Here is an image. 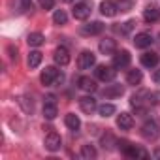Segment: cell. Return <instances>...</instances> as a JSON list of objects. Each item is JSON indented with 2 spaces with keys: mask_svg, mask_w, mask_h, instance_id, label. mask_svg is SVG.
<instances>
[{
  "mask_svg": "<svg viewBox=\"0 0 160 160\" xmlns=\"http://www.w3.org/2000/svg\"><path fill=\"white\" fill-rule=\"evenodd\" d=\"M115 75H117V70H115V66H106V64H100L98 68H96V77L100 79V81H113L115 79Z\"/></svg>",
  "mask_w": 160,
  "mask_h": 160,
  "instance_id": "obj_1",
  "label": "cell"
},
{
  "mask_svg": "<svg viewBox=\"0 0 160 160\" xmlns=\"http://www.w3.org/2000/svg\"><path fill=\"white\" fill-rule=\"evenodd\" d=\"M42 83L45 85V87H49V85H53L55 81H58V79H62L60 75H58V70L57 68H53V66H47L43 72H42Z\"/></svg>",
  "mask_w": 160,
  "mask_h": 160,
  "instance_id": "obj_2",
  "label": "cell"
},
{
  "mask_svg": "<svg viewBox=\"0 0 160 160\" xmlns=\"http://www.w3.org/2000/svg\"><path fill=\"white\" fill-rule=\"evenodd\" d=\"M94 64H96V57H94L92 51H83L81 55H79V58H77V66L81 70H89Z\"/></svg>",
  "mask_w": 160,
  "mask_h": 160,
  "instance_id": "obj_3",
  "label": "cell"
},
{
  "mask_svg": "<svg viewBox=\"0 0 160 160\" xmlns=\"http://www.w3.org/2000/svg\"><path fill=\"white\" fill-rule=\"evenodd\" d=\"M141 134H143L145 139H156V138L160 136V128H158V124H156L154 121H147V122L141 126Z\"/></svg>",
  "mask_w": 160,
  "mask_h": 160,
  "instance_id": "obj_4",
  "label": "cell"
},
{
  "mask_svg": "<svg viewBox=\"0 0 160 160\" xmlns=\"http://www.w3.org/2000/svg\"><path fill=\"white\" fill-rule=\"evenodd\" d=\"M43 145H45V149H47V151L55 152V151H58V149H60V145H62V139H60V136H58V134L51 132V134H47V136H45V141H43Z\"/></svg>",
  "mask_w": 160,
  "mask_h": 160,
  "instance_id": "obj_5",
  "label": "cell"
},
{
  "mask_svg": "<svg viewBox=\"0 0 160 160\" xmlns=\"http://www.w3.org/2000/svg\"><path fill=\"white\" fill-rule=\"evenodd\" d=\"M89 15H91V6H89V2H79V4L73 6V17H75L77 21H85Z\"/></svg>",
  "mask_w": 160,
  "mask_h": 160,
  "instance_id": "obj_6",
  "label": "cell"
},
{
  "mask_svg": "<svg viewBox=\"0 0 160 160\" xmlns=\"http://www.w3.org/2000/svg\"><path fill=\"white\" fill-rule=\"evenodd\" d=\"M130 58H132L130 53L126 49H122V51H119V53L113 55V66L115 68H126L130 64Z\"/></svg>",
  "mask_w": 160,
  "mask_h": 160,
  "instance_id": "obj_7",
  "label": "cell"
},
{
  "mask_svg": "<svg viewBox=\"0 0 160 160\" xmlns=\"http://www.w3.org/2000/svg\"><path fill=\"white\" fill-rule=\"evenodd\" d=\"M57 115H58V108H57V104H55V98L49 96L47 102L43 104V117L49 119V121H53Z\"/></svg>",
  "mask_w": 160,
  "mask_h": 160,
  "instance_id": "obj_8",
  "label": "cell"
},
{
  "mask_svg": "<svg viewBox=\"0 0 160 160\" xmlns=\"http://www.w3.org/2000/svg\"><path fill=\"white\" fill-rule=\"evenodd\" d=\"M100 12L106 17H113V15H117L119 6H117V2H113V0H104V2L100 4Z\"/></svg>",
  "mask_w": 160,
  "mask_h": 160,
  "instance_id": "obj_9",
  "label": "cell"
},
{
  "mask_svg": "<svg viewBox=\"0 0 160 160\" xmlns=\"http://www.w3.org/2000/svg\"><path fill=\"white\" fill-rule=\"evenodd\" d=\"M102 30H104V25H102L100 21H92V23H89V25H83V27H81V32H83V34H87V36L100 34Z\"/></svg>",
  "mask_w": 160,
  "mask_h": 160,
  "instance_id": "obj_10",
  "label": "cell"
},
{
  "mask_svg": "<svg viewBox=\"0 0 160 160\" xmlns=\"http://www.w3.org/2000/svg\"><path fill=\"white\" fill-rule=\"evenodd\" d=\"M79 108H81V111L91 115L96 109V100L92 96H83V98H79Z\"/></svg>",
  "mask_w": 160,
  "mask_h": 160,
  "instance_id": "obj_11",
  "label": "cell"
},
{
  "mask_svg": "<svg viewBox=\"0 0 160 160\" xmlns=\"http://www.w3.org/2000/svg\"><path fill=\"white\" fill-rule=\"evenodd\" d=\"M134 43H136V47H139V49H145V47H149V45L152 43V36H151L149 32H139V34H136V40H134Z\"/></svg>",
  "mask_w": 160,
  "mask_h": 160,
  "instance_id": "obj_12",
  "label": "cell"
},
{
  "mask_svg": "<svg viewBox=\"0 0 160 160\" xmlns=\"http://www.w3.org/2000/svg\"><path fill=\"white\" fill-rule=\"evenodd\" d=\"M117 126L121 128V130H130L132 126H134V119H132V115L130 113H121L119 117H117Z\"/></svg>",
  "mask_w": 160,
  "mask_h": 160,
  "instance_id": "obj_13",
  "label": "cell"
},
{
  "mask_svg": "<svg viewBox=\"0 0 160 160\" xmlns=\"http://www.w3.org/2000/svg\"><path fill=\"white\" fill-rule=\"evenodd\" d=\"M98 47H100V53H104V55H113V53L117 51V43H115V40H111V38L102 40Z\"/></svg>",
  "mask_w": 160,
  "mask_h": 160,
  "instance_id": "obj_14",
  "label": "cell"
},
{
  "mask_svg": "<svg viewBox=\"0 0 160 160\" xmlns=\"http://www.w3.org/2000/svg\"><path fill=\"white\" fill-rule=\"evenodd\" d=\"M77 85H79V89H81V91H87V92H92V91H96V81H94V79H91V77H87V75L79 77Z\"/></svg>",
  "mask_w": 160,
  "mask_h": 160,
  "instance_id": "obj_15",
  "label": "cell"
},
{
  "mask_svg": "<svg viewBox=\"0 0 160 160\" xmlns=\"http://www.w3.org/2000/svg\"><path fill=\"white\" fill-rule=\"evenodd\" d=\"M55 62L60 64V66H66L70 62V53H68L66 47H57V51H55Z\"/></svg>",
  "mask_w": 160,
  "mask_h": 160,
  "instance_id": "obj_16",
  "label": "cell"
},
{
  "mask_svg": "<svg viewBox=\"0 0 160 160\" xmlns=\"http://www.w3.org/2000/svg\"><path fill=\"white\" fill-rule=\"evenodd\" d=\"M141 64H143L145 68H154V66L158 64V55L152 53V51L143 53V55H141Z\"/></svg>",
  "mask_w": 160,
  "mask_h": 160,
  "instance_id": "obj_17",
  "label": "cell"
},
{
  "mask_svg": "<svg viewBox=\"0 0 160 160\" xmlns=\"http://www.w3.org/2000/svg\"><path fill=\"white\" fill-rule=\"evenodd\" d=\"M143 17H145L147 23H154V21L160 19V10H156L154 6H147L145 12H143Z\"/></svg>",
  "mask_w": 160,
  "mask_h": 160,
  "instance_id": "obj_18",
  "label": "cell"
},
{
  "mask_svg": "<svg viewBox=\"0 0 160 160\" xmlns=\"http://www.w3.org/2000/svg\"><path fill=\"white\" fill-rule=\"evenodd\" d=\"M64 122H66V126L70 128V130H79V126H81V121H79V117L75 115V113H68L66 117H64Z\"/></svg>",
  "mask_w": 160,
  "mask_h": 160,
  "instance_id": "obj_19",
  "label": "cell"
},
{
  "mask_svg": "<svg viewBox=\"0 0 160 160\" xmlns=\"http://www.w3.org/2000/svg\"><path fill=\"white\" fill-rule=\"evenodd\" d=\"M141 79H143V73H141V70H130L128 72V75H126V81H128V85H139L141 83Z\"/></svg>",
  "mask_w": 160,
  "mask_h": 160,
  "instance_id": "obj_20",
  "label": "cell"
},
{
  "mask_svg": "<svg viewBox=\"0 0 160 160\" xmlns=\"http://www.w3.org/2000/svg\"><path fill=\"white\" fill-rule=\"evenodd\" d=\"M42 53L40 51H30V55H28V60H27V64H28V68L32 70V68H38L40 66V62H42Z\"/></svg>",
  "mask_w": 160,
  "mask_h": 160,
  "instance_id": "obj_21",
  "label": "cell"
},
{
  "mask_svg": "<svg viewBox=\"0 0 160 160\" xmlns=\"http://www.w3.org/2000/svg\"><path fill=\"white\" fill-rule=\"evenodd\" d=\"M122 92H124V89H122L121 85H111V87L104 89V96H106V98H117V96H121Z\"/></svg>",
  "mask_w": 160,
  "mask_h": 160,
  "instance_id": "obj_22",
  "label": "cell"
},
{
  "mask_svg": "<svg viewBox=\"0 0 160 160\" xmlns=\"http://www.w3.org/2000/svg\"><path fill=\"white\" fill-rule=\"evenodd\" d=\"M43 34H40V32H32V34H28V38H27V42H28V45L30 47H40L42 43H43Z\"/></svg>",
  "mask_w": 160,
  "mask_h": 160,
  "instance_id": "obj_23",
  "label": "cell"
},
{
  "mask_svg": "<svg viewBox=\"0 0 160 160\" xmlns=\"http://www.w3.org/2000/svg\"><path fill=\"white\" fill-rule=\"evenodd\" d=\"M98 113L108 119V117H111V115L115 113V106H113V104H102V106L98 108Z\"/></svg>",
  "mask_w": 160,
  "mask_h": 160,
  "instance_id": "obj_24",
  "label": "cell"
},
{
  "mask_svg": "<svg viewBox=\"0 0 160 160\" xmlns=\"http://www.w3.org/2000/svg\"><path fill=\"white\" fill-rule=\"evenodd\" d=\"M81 158H87V160L96 158V149L92 145H83L81 147Z\"/></svg>",
  "mask_w": 160,
  "mask_h": 160,
  "instance_id": "obj_25",
  "label": "cell"
},
{
  "mask_svg": "<svg viewBox=\"0 0 160 160\" xmlns=\"http://www.w3.org/2000/svg\"><path fill=\"white\" fill-rule=\"evenodd\" d=\"M53 21H55L57 25H66V21H68L66 12H64V10H57V12L53 13Z\"/></svg>",
  "mask_w": 160,
  "mask_h": 160,
  "instance_id": "obj_26",
  "label": "cell"
},
{
  "mask_svg": "<svg viewBox=\"0 0 160 160\" xmlns=\"http://www.w3.org/2000/svg\"><path fill=\"white\" fill-rule=\"evenodd\" d=\"M17 102H19V106L27 111V113H32V109H34V106H32V102H28V98H25V96H19L17 98Z\"/></svg>",
  "mask_w": 160,
  "mask_h": 160,
  "instance_id": "obj_27",
  "label": "cell"
},
{
  "mask_svg": "<svg viewBox=\"0 0 160 160\" xmlns=\"http://www.w3.org/2000/svg\"><path fill=\"white\" fill-rule=\"evenodd\" d=\"M102 145H104V149H113V145H115V138H113L111 134H106V136L102 138Z\"/></svg>",
  "mask_w": 160,
  "mask_h": 160,
  "instance_id": "obj_28",
  "label": "cell"
},
{
  "mask_svg": "<svg viewBox=\"0 0 160 160\" xmlns=\"http://www.w3.org/2000/svg\"><path fill=\"white\" fill-rule=\"evenodd\" d=\"M136 27V21H126V23H122V27L119 28L122 34H128V32H132V28Z\"/></svg>",
  "mask_w": 160,
  "mask_h": 160,
  "instance_id": "obj_29",
  "label": "cell"
},
{
  "mask_svg": "<svg viewBox=\"0 0 160 160\" xmlns=\"http://www.w3.org/2000/svg\"><path fill=\"white\" fill-rule=\"evenodd\" d=\"M117 6H119V12H128L132 8V2L130 0H121V2H117Z\"/></svg>",
  "mask_w": 160,
  "mask_h": 160,
  "instance_id": "obj_30",
  "label": "cell"
},
{
  "mask_svg": "<svg viewBox=\"0 0 160 160\" xmlns=\"http://www.w3.org/2000/svg\"><path fill=\"white\" fill-rule=\"evenodd\" d=\"M40 6H42L43 10H53L55 0H40Z\"/></svg>",
  "mask_w": 160,
  "mask_h": 160,
  "instance_id": "obj_31",
  "label": "cell"
},
{
  "mask_svg": "<svg viewBox=\"0 0 160 160\" xmlns=\"http://www.w3.org/2000/svg\"><path fill=\"white\" fill-rule=\"evenodd\" d=\"M152 79H154V83H158V85H160V70H156V72H154Z\"/></svg>",
  "mask_w": 160,
  "mask_h": 160,
  "instance_id": "obj_32",
  "label": "cell"
},
{
  "mask_svg": "<svg viewBox=\"0 0 160 160\" xmlns=\"http://www.w3.org/2000/svg\"><path fill=\"white\" fill-rule=\"evenodd\" d=\"M154 156H156V158H160V149H156V151H154Z\"/></svg>",
  "mask_w": 160,
  "mask_h": 160,
  "instance_id": "obj_33",
  "label": "cell"
},
{
  "mask_svg": "<svg viewBox=\"0 0 160 160\" xmlns=\"http://www.w3.org/2000/svg\"><path fill=\"white\" fill-rule=\"evenodd\" d=\"M62 2H72V0H62Z\"/></svg>",
  "mask_w": 160,
  "mask_h": 160,
  "instance_id": "obj_34",
  "label": "cell"
},
{
  "mask_svg": "<svg viewBox=\"0 0 160 160\" xmlns=\"http://www.w3.org/2000/svg\"><path fill=\"white\" fill-rule=\"evenodd\" d=\"M158 42H160V36H158Z\"/></svg>",
  "mask_w": 160,
  "mask_h": 160,
  "instance_id": "obj_35",
  "label": "cell"
}]
</instances>
